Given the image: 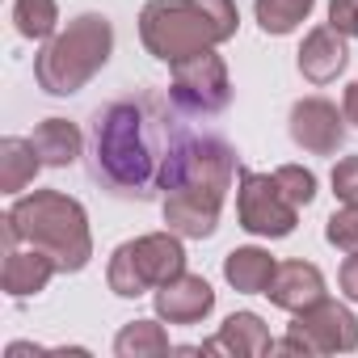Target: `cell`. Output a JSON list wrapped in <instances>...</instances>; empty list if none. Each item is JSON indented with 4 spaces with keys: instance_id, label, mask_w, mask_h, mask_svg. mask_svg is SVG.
Wrapping results in <instances>:
<instances>
[{
    "instance_id": "6da1fadb",
    "label": "cell",
    "mask_w": 358,
    "mask_h": 358,
    "mask_svg": "<svg viewBox=\"0 0 358 358\" xmlns=\"http://www.w3.org/2000/svg\"><path fill=\"white\" fill-rule=\"evenodd\" d=\"M194 135L182 127L173 97L152 89L114 97L93 114L89 135V173L114 199L152 203L177 182Z\"/></svg>"
},
{
    "instance_id": "7a4b0ae2",
    "label": "cell",
    "mask_w": 358,
    "mask_h": 358,
    "mask_svg": "<svg viewBox=\"0 0 358 358\" xmlns=\"http://www.w3.org/2000/svg\"><path fill=\"white\" fill-rule=\"evenodd\" d=\"M236 177H241L236 152L215 135H203V139L194 135L182 173H177V182L164 190V203H160L169 232H177L182 241L215 236L224 199H228Z\"/></svg>"
},
{
    "instance_id": "3957f363",
    "label": "cell",
    "mask_w": 358,
    "mask_h": 358,
    "mask_svg": "<svg viewBox=\"0 0 358 358\" xmlns=\"http://www.w3.org/2000/svg\"><path fill=\"white\" fill-rule=\"evenodd\" d=\"M34 245L55 257L59 274H76L93 257V232L85 207L64 190L22 194L5 215V249Z\"/></svg>"
},
{
    "instance_id": "277c9868",
    "label": "cell",
    "mask_w": 358,
    "mask_h": 358,
    "mask_svg": "<svg viewBox=\"0 0 358 358\" xmlns=\"http://www.w3.org/2000/svg\"><path fill=\"white\" fill-rule=\"evenodd\" d=\"M236 0H148L139 9V43L169 68L236 38Z\"/></svg>"
},
{
    "instance_id": "5b68a950",
    "label": "cell",
    "mask_w": 358,
    "mask_h": 358,
    "mask_svg": "<svg viewBox=\"0 0 358 358\" xmlns=\"http://www.w3.org/2000/svg\"><path fill=\"white\" fill-rule=\"evenodd\" d=\"M114 55V26L106 13H80L72 17L55 38H47L43 55L34 59V80L51 97L80 93Z\"/></svg>"
},
{
    "instance_id": "8992f818",
    "label": "cell",
    "mask_w": 358,
    "mask_h": 358,
    "mask_svg": "<svg viewBox=\"0 0 358 358\" xmlns=\"http://www.w3.org/2000/svg\"><path fill=\"white\" fill-rule=\"evenodd\" d=\"M182 270H186L182 236L164 228V232H148V236H135V241L118 245L114 257H110L106 282L118 299H139V295L164 287L169 278H177Z\"/></svg>"
},
{
    "instance_id": "52a82bcc",
    "label": "cell",
    "mask_w": 358,
    "mask_h": 358,
    "mask_svg": "<svg viewBox=\"0 0 358 358\" xmlns=\"http://www.w3.org/2000/svg\"><path fill=\"white\" fill-rule=\"evenodd\" d=\"M278 350L282 354H350L358 350V316L337 299H316L312 308L295 312Z\"/></svg>"
},
{
    "instance_id": "ba28073f",
    "label": "cell",
    "mask_w": 358,
    "mask_h": 358,
    "mask_svg": "<svg viewBox=\"0 0 358 358\" xmlns=\"http://www.w3.org/2000/svg\"><path fill=\"white\" fill-rule=\"evenodd\" d=\"M236 220L249 236H266V241H282L295 232L299 224V207L282 194L274 173H249L241 169L236 177Z\"/></svg>"
},
{
    "instance_id": "9c48e42d",
    "label": "cell",
    "mask_w": 358,
    "mask_h": 358,
    "mask_svg": "<svg viewBox=\"0 0 358 358\" xmlns=\"http://www.w3.org/2000/svg\"><path fill=\"white\" fill-rule=\"evenodd\" d=\"M169 97L182 114H220L228 110L232 101V76H228V64L224 55H215V47L199 51V55H186L173 64V85H169Z\"/></svg>"
},
{
    "instance_id": "30bf717a",
    "label": "cell",
    "mask_w": 358,
    "mask_h": 358,
    "mask_svg": "<svg viewBox=\"0 0 358 358\" xmlns=\"http://www.w3.org/2000/svg\"><path fill=\"white\" fill-rule=\"evenodd\" d=\"M291 139L312 156H333L345 143V114L329 97H299L291 106Z\"/></svg>"
},
{
    "instance_id": "8fae6325",
    "label": "cell",
    "mask_w": 358,
    "mask_h": 358,
    "mask_svg": "<svg viewBox=\"0 0 358 358\" xmlns=\"http://www.w3.org/2000/svg\"><path fill=\"white\" fill-rule=\"evenodd\" d=\"M152 308L164 324H199L215 312V291L203 274H177L152 291Z\"/></svg>"
},
{
    "instance_id": "7c38bea8",
    "label": "cell",
    "mask_w": 358,
    "mask_h": 358,
    "mask_svg": "<svg viewBox=\"0 0 358 358\" xmlns=\"http://www.w3.org/2000/svg\"><path fill=\"white\" fill-rule=\"evenodd\" d=\"M274 350H278V341L270 337V329L257 312H232L220 324V333L199 345V354H232V358H262Z\"/></svg>"
},
{
    "instance_id": "4fadbf2b",
    "label": "cell",
    "mask_w": 358,
    "mask_h": 358,
    "mask_svg": "<svg viewBox=\"0 0 358 358\" xmlns=\"http://www.w3.org/2000/svg\"><path fill=\"white\" fill-rule=\"evenodd\" d=\"M350 64V38L337 26H316L299 47V72L312 85H333Z\"/></svg>"
},
{
    "instance_id": "5bb4252c",
    "label": "cell",
    "mask_w": 358,
    "mask_h": 358,
    "mask_svg": "<svg viewBox=\"0 0 358 358\" xmlns=\"http://www.w3.org/2000/svg\"><path fill=\"white\" fill-rule=\"evenodd\" d=\"M270 303L282 312H303L316 299H324V274L312 262H278L270 287H266Z\"/></svg>"
},
{
    "instance_id": "9a60e30c",
    "label": "cell",
    "mask_w": 358,
    "mask_h": 358,
    "mask_svg": "<svg viewBox=\"0 0 358 358\" xmlns=\"http://www.w3.org/2000/svg\"><path fill=\"white\" fill-rule=\"evenodd\" d=\"M59 274L55 257L43 249H5V266H0V287L13 299H30L38 291H47V282Z\"/></svg>"
},
{
    "instance_id": "2e32d148",
    "label": "cell",
    "mask_w": 358,
    "mask_h": 358,
    "mask_svg": "<svg viewBox=\"0 0 358 358\" xmlns=\"http://www.w3.org/2000/svg\"><path fill=\"white\" fill-rule=\"evenodd\" d=\"M30 143H34V152L43 156L47 169H68V164H76L80 152H85V135H80V127L68 122V118H43V122L34 127Z\"/></svg>"
},
{
    "instance_id": "e0dca14e",
    "label": "cell",
    "mask_w": 358,
    "mask_h": 358,
    "mask_svg": "<svg viewBox=\"0 0 358 358\" xmlns=\"http://www.w3.org/2000/svg\"><path fill=\"white\" fill-rule=\"evenodd\" d=\"M274 270H278V262L270 257V249H257V245H241L224 257V278L241 295H266Z\"/></svg>"
},
{
    "instance_id": "ac0fdd59",
    "label": "cell",
    "mask_w": 358,
    "mask_h": 358,
    "mask_svg": "<svg viewBox=\"0 0 358 358\" xmlns=\"http://www.w3.org/2000/svg\"><path fill=\"white\" fill-rule=\"evenodd\" d=\"M43 169V156L34 152L30 139L9 135L0 139V194H22Z\"/></svg>"
},
{
    "instance_id": "d6986e66",
    "label": "cell",
    "mask_w": 358,
    "mask_h": 358,
    "mask_svg": "<svg viewBox=\"0 0 358 358\" xmlns=\"http://www.w3.org/2000/svg\"><path fill=\"white\" fill-rule=\"evenodd\" d=\"M169 350H173L169 345V333L156 320H131L114 337V354L118 358H156V354H169Z\"/></svg>"
},
{
    "instance_id": "ffe728a7",
    "label": "cell",
    "mask_w": 358,
    "mask_h": 358,
    "mask_svg": "<svg viewBox=\"0 0 358 358\" xmlns=\"http://www.w3.org/2000/svg\"><path fill=\"white\" fill-rule=\"evenodd\" d=\"M312 5L316 0H253V17H257L262 34L282 38V34H291V30H299L308 22Z\"/></svg>"
},
{
    "instance_id": "44dd1931",
    "label": "cell",
    "mask_w": 358,
    "mask_h": 358,
    "mask_svg": "<svg viewBox=\"0 0 358 358\" xmlns=\"http://www.w3.org/2000/svg\"><path fill=\"white\" fill-rule=\"evenodd\" d=\"M13 26H17V34L22 38H30V43H47V38H55L59 30V5L55 0H13Z\"/></svg>"
},
{
    "instance_id": "7402d4cb",
    "label": "cell",
    "mask_w": 358,
    "mask_h": 358,
    "mask_svg": "<svg viewBox=\"0 0 358 358\" xmlns=\"http://www.w3.org/2000/svg\"><path fill=\"white\" fill-rule=\"evenodd\" d=\"M274 177H278L282 194H287L295 207H312V199H316V173H312V169H303V164H282Z\"/></svg>"
},
{
    "instance_id": "603a6c76",
    "label": "cell",
    "mask_w": 358,
    "mask_h": 358,
    "mask_svg": "<svg viewBox=\"0 0 358 358\" xmlns=\"http://www.w3.org/2000/svg\"><path fill=\"white\" fill-rule=\"evenodd\" d=\"M324 241L341 253H358V207H341L324 224Z\"/></svg>"
},
{
    "instance_id": "cb8c5ba5",
    "label": "cell",
    "mask_w": 358,
    "mask_h": 358,
    "mask_svg": "<svg viewBox=\"0 0 358 358\" xmlns=\"http://www.w3.org/2000/svg\"><path fill=\"white\" fill-rule=\"evenodd\" d=\"M333 194L345 207H358V156H341L333 164Z\"/></svg>"
},
{
    "instance_id": "d4e9b609",
    "label": "cell",
    "mask_w": 358,
    "mask_h": 358,
    "mask_svg": "<svg viewBox=\"0 0 358 358\" xmlns=\"http://www.w3.org/2000/svg\"><path fill=\"white\" fill-rule=\"evenodd\" d=\"M329 26H337L345 38H358V0H329Z\"/></svg>"
},
{
    "instance_id": "484cf974",
    "label": "cell",
    "mask_w": 358,
    "mask_h": 358,
    "mask_svg": "<svg viewBox=\"0 0 358 358\" xmlns=\"http://www.w3.org/2000/svg\"><path fill=\"white\" fill-rule=\"evenodd\" d=\"M337 282H341V295H345L350 303H358V253H350V257L341 262V274H337Z\"/></svg>"
},
{
    "instance_id": "4316f807",
    "label": "cell",
    "mask_w": 358,
    "mask_h": 358,
    "mask_svg": "<svg viewBox=\"0 0 358 358\" xmlns=\"http://www.w3.org/2000/svg\"><path fill=\"white\" fill-rule=\"evenodd\" d=\"M341 114H345V122H350V127H358V80H350V85H345Z\"/></svg>"
}]
</instances>
